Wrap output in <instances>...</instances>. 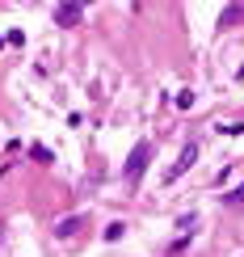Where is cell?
Returning a JSON list of instances; mask_svg holds the SVG:
<instances>
[{"instance_id": "obj_1", "label": "cell", "mask_w": 244, "mask_h": 257, "mask_svg": "<svg viewBox=\"0 0 244 257\" xmlns=\"http://www.w3.org/2000/svg\"><path fill=\"white\" fill-rule=\"evenodd\" d=\"M147 160H152V144H135L131 148V156H126V181H139L143 177V169H147Z\"/></svg>"}, {"instance_id": "obj_2", "label": "cell", "mask_w": 244, "mask_h": 257, "mask_svg": "<svg viewBox=\"0 0 244 257\" xmlns=\"http://www.w3.org/2000/svg\"><path fill=\"white\" fill-rule=\"evenodd\" d=\"M194 160H198V144H185V148H181V156H177V165L168 169V181H177L185 169H194Z\"/></svg>"}, {"instance_id": "obj_3", "label": "cell", "mask_w": 244, "mask_h": 257, "mask_svg": "<svg viewBox=\"0 0 244 257\" xmlns=\"http://www.w3.org/2000/svg\"><path fill=\"white\" fill-rule=\"evenodd\" d=\"M76 21H80V9L76 5H55V26L68 30V26H76Z\"/></svg>"}, {"instance_id": "obj_4", "label": "cell", "mask_w": 244, "mask_h": 257, "mask_svg": "<svg viewBox=\"0 0 244 257\" xmlns=\"http://www.w3.org/2000/svg\"><path fill=\"white\" fill-rule=\"evenodd\" d=\"M80 228H84V215H68V219H59V223H55V236L68 240V236H76Z\"/></svg>"}, {"instance_id": "obj_5", "label": "cell", "mask_w": 244, "mask_h": 257, "mask_svg": "<svg viewBox=\"0 0 244 257\" xmlns=\"http://www.w3.org/2000/svg\"><path fill=\"white\" fill-rule=\"evenodd\" d=\"M240 17H244V9H240V5H231V9H227V13H223V17H219V30H227V26H231V21H240Z\"/></svg>"}, {"instance_id": "obj_6", "label": "cell", "mask_w": 244, "mask_h": 257, "mask_svg": "<svg viewBox=\"0 0 244 257\" xmlns=\"http://www.w3.org/2000/svg\"><path fill=\"white\" fill-rule=\"evenodd\" d=\"M30 156H34V160H42V165H55V156H51V148H42V144H34V148H30Z\"/></svg>"}, {"instance_id": "obj_7", "label": "cell", "mask_w": 244, "mask_h": 257, "mask_svg": "<svg viewBox=\"0 0 244 257\" xmlns=\"http://www.w3.org/2000/svg\"><path fill=\"white\" fill-rule=\"evenodd\" d=\"M194 101H198L194 89H181V93H177V105H181V110H194Z\"/></svg>"}, {"instance_id": "obj_8", "label": "cell", "mask_w": 244, "mask_h": 257, "mask_svg": "<svg viewBox=\"0 0 244 257\" xmlns=\"http://www.w3.org/2000/svg\"><path fill=\"white\" fill-rule=\"evenodd\" d=\"M223 202H227V207H240V202H244V181H240L236 190H227V194H223Z\"/></svg>"}, {"instance_id": "obj_9", "label": "cell", "mask_w": 244, "mask_h": 257, "mask_svg": "<svg viewBox=\"0 0 244 257\" xmlns=\"http://www.w3.org/2000/svg\"><path fill=\"white\" fill-rule=\"evenodd\" d=\"M122 232H126V223H118V219H114L110 228H105V240H122Z\"/></svg>"}, {"instance_id": "obj_10", "label": "cell", "mask_w": 244, "mask_h": 257, "mask_svg": "<svg viewBox=\"0 0 244 257\" xmlns=\"http://www.w3.org/2000/svg\"><path fill=\"white\" fill-rule=\"evenodd\" d=\"M5 42H13V47H21V42H26V34H21V30H9V34H5Z\"/></svg>"}, {"instance_id": "obj_11", "label": "cell", "mask_w": 244, "mask_h": 257, "mask_svg": "<svg viewBox=\"0 0 244 257\" xmlns=\"http://www.w3.org/2000/svg\"><path fill=\"white\" fill-rule=\"evenodd\" d=\"M223 135H244V122H231V126H219Z\"/></svg>"}, {"instance_id": "obj_12", "label": "cell", "mask_w": 244, "mask_h": 257, "mask_svg": "<svg viewBox=\"0 0 244 257\" xmlns=\"http://www.w3.org/2000/svg\"><path fill=\"white\" fill-rule=\"evenodd\" d=\"M59 5H76V9H84V5H89V0H59Z\"/></svg>"}, {"instance_id": "obj_13", "label": "cell", "mask_w": 244, "mask_h": 257, "mask_svg": "<svg viewBox=\"0 0 244 257\" xmlns=\"http://www.w3.org/2000/svg\"><path fill=\"white\" fill-rule=\"evenodd\" d=\"M0 47H5V34H0Z\"/></svg>"}]
</instances>
